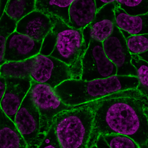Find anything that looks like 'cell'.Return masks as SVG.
<instances>
[{
	"label": "cell",
	"mask_w": 148,
	"mask_h": 148,
	"mask_svg": "<svg viewBox=\"0 0 148 148\" xmlns=\"http://www.w3.org/2000/svg\"><path fill=\"white\" fill-rule=\"evenodd\" d=\"M94 118L92 103L63 111L55 116L52 124L62 148H87Z\"/></svg>",
	"instance_id": "3957f363"
},
{
	"label": "cell",
	"mask_w": 148,
	"mask_h": 148,
	"mask_svg": "<svg viewBox=\"0 0 148 148\" xmlns=\"http://www.w3.org/2000/svg\"><path fill=\"white\" fill-rule=\"evenodd\" d=\"M73 1L36 0L35 10L49 16H57L68 25L69 22V8Z\"/></svg>",
	"instance_id": "e0dca14e"
},
{
	"label": "cell",
	"mask_w": 148,
	"mask_h": 148,
	"mask_svg": "<svg viewBox=\"0 0 148 148\" xmlns=\"http://www.w3.org/2000/svg\"><path fill=\"white\" fill-rule=\"evenodd\" d=\"M5 79L6 89L0 100V108L14 122L16 114L29 90L32 79L30 77Z\"/></svg>",
	"instance_id": "7c38bea8"
},
{
	"label": "cell",
	"mask_w": 148,
	"mask_h": 148,
	"mask_svg": "<svg viewBox=\"0 0 148 148\" xmlns=\"http://www.w3.org/2000/svg\"><path fill=\"white\" fill-rule=\"evenodd\" d=\"M0 99H2L6 89V83L5 78L0 77Z\"/></svg>",
	"instance_id": "4316f807"
},
{
	"label": "cell",
	"mask_w": 148,
	"mask_h": 148,
	"mask_svg": "<svg viewBox=\"0 0 148 148\" xmlns=\"http://www.w3.org/2000/svg\"><path fill=\"white\" fill-rule=\"evenodd\" d=\"M81 63V79L83 80L105 78L116 74V67L106 56L102 42L91 40Z\"/></svg>",
	"instance_id": "52a82bcc"
},
{
	"label": "cell",
	"mask_w": 148,
	"mask_h": 148,
	"mask_svg": "<svg viewBox=\"0 0 148 148\" xmlns=\"http://www.w3.org/2000/svg\"><path fill=\"white\" fill-rule=\"evenodd\" d=\"M97 12L95 0H73L69 8L68 25L83 30L93 21Z\"/></svg>",
	"instance_id": "5bb4252c"
},
{
	"label": "cell",
	"mask_w": 148,
	"mask_h": 148,
	"mask_svg": "<svg viewBox=\"0 0 148 148\" xmlns=\"http://www.w3.org/2000/svg\"><path fill=\"white\" fill-rule=\"evenodd\" d=\"M33 61L32 57L21 61L6 62L0 65V76L5 78L30 77Z\"/></svg>",
	"instance_id": "ac0fdd59"
},
{
	"label": "cell",
	"mask_w": 148,
	"mask_h": 148,
	"mask_svg": "<svg viewBox=\"0 0 148 148\" xmlns=\"http://www.w3.org/2000/svg\"><path fill=\"white\" fill-rule=\"evenodd\" d=\"M120 30L123 35L126 39L131 35L127 31L121 29H120Z\"/></svg>",
	"instance_id": "1f68e13d"
},
{
	"label": "cell",
	"mask_w": 148,
	"mask_h": 148,
	"mask_svg": "<svg viewBox=\"0 0 148 148\" xmlns=\"http://www.w3.org/2000/svg\"><path fill=\"white\" fill-rule=\"evenodd\" d=\"M36 0H8L5 12L11 18L18 22L35 10Z\"/></svg>",
	"instance_id": "d6986e66"
},
{
	"label": "cell",
	"mask_w": 148,
	"mask_h": 148,
	"mask_svg": "<svg viewBox=\"0 0 148 148\" xmlns=\"http://www.w3.org/2000/svg\"><path fill=\"white\" fill-rule=\"evenodd\" d=\"M53 23L51 32L56 41L50 56L71 67L81 63L86 51L82 30L71 27L60 18L49 16Z\"/></svg>",
	"instance_id": "277c9868"
},
{
	"label": "cell",
	"mask_w": 148,
	"mask_h": 148,
	"mask_svg": "<svg viewBox=\"0 0 148 148\" xmlns=\"http://www.w3.org/2000/svg\"><path fill=\"white\" fill-rule=\"evenodd\" d=\"M29 92L40 113L41 130L45 136L51 126L55 116L63 111L77 106H70L64 104L56 94L54 89L47 84L31 80Z\"/></svg>",
	"instance_id": "5b68a950"
},
{
	"label": "cell",
	"mask_w": 148,
	"mask_h": 148,
	"mask_svg": "<svg viewBox=\"0 0 148 148\" xmlns=\"http://www.w3.org/2000/svg\"><path fill=\"white\" fill-rule=\"evenodd\" d=\"M33 57L32 80L54 89L63 82L73 79L70 67L59 60L40 53Z\"/></svg>",
	"instance_id": "ba28073f"
},
{
	"label": "cell",
	"mask_w": 148,
	"mask_h": 148,
	"mask_svg": "<svg viewBox=\"0 0 148 148\" xmlns=\"http://www.w3.org/2000/svg\"><path fill=\"white\" fill-rule=\"evenodd\" d=\"M43 42L16 31L7 39L4 60L5 62L19 61L33 57L40 53Z\"/></svg>",
	"instance_id": "8fae6325"
},
{
	"label": "cell",
	"mask_w": 148,
	"mask_h": 148,
	"mask_svg": "<svg viewBox=\"0 0 148 148\" xmlns=\"http://www.w3.org/2000/svg\"><path fill=\"white\" fill-rule=\"evenodd\" d=\"M96 145L98 148H110L102 135H100L98 137Z\"/></svg>",
	"instance_id": "83f0119b"
},
{
	"label": "cell",
	"mask_w": 148,
	"mask_h": 148,
	"mask_svg": "<svg viewBox=\"0 0 148 148\" xmlns=\"http://www.w3.org/2000/svg\"><path fill=\"white\" fill-rule=\"evenodd\" d=\"M53 26L49 16L35 10L17 22L16 31L36 41H43Z\"/></svg>",
	"instance_id": "4fadbf2b"
},
{
	"label": "cell",
	"mask_w": 148,
	"mask_h": 148,
	"mask_svg": "<svg viewBox=\"0 0 148 148\" xmlns=\"http://www.w3.org/2000/svg\"><path fill=\"white\" fill-rule=\"evenodd\" d=\"M119 97H131L140 99L147 98L143 95L136 89L120 91L109 95L96 101Z\"/></svg>",
	"instance_id": "484cf974"
},
{
	"label": "cell",
	"mask_w": 148,
	"mask_h": 148,
	"mask_svg": "<svg viewBox=\"0 0 148 148\" xmlns=\"http://www.w3.org/2000/svg\"><path fill=\"white\" fill-rule=\"evenodd\" d=\"M102 136L110 148H140L134 140L125 135L112 134Z\"/></svg>",
	"instance_id": "603a6c76"
},
{
	"label": "cell",
	"mask_w": 148,
	"mask_h": 148,
	"mask_svg": "<svg viewBox=\"0 0 148 148\" xmlns=\"http://www.w3.org/2000/svg\"><path fill=\"white\" fill-rule=\"evenodd\" d=\"M119 7L128 14L137 16L148 14V0H116Z\"/></svg>",
	"instance_id": "7402d4cb"
},
{
	"label": "cell",
	"mask_w": 148,
	"mask_h": 148,
	"mask_svg": "<svg viewBox=\"0 0 148 148\" xmlns=\"http://www.w3.org/2000/svg\"><path fill=\"white\" fill-rule=\"evenodd\" d=\"M115 25L131 35L148 34V14L132 16L127 14L116 1L114 10Z\"/></svg>",
	"instance_id": "9a60e30c"
},
{
	"label": "cell",
	"mask_w": 148,
	"mask_h": 148,
	"mask_svg": "<svg viewBox=\"0 0 148 148\" xmlns=\"http://www.w3.org/2000/svg\"><path fill=\"white\" fill-rule=\"evenodd\" d=\"M102 44L106 56L116 67V75L137 76L136 69L131 63L132 54L126 39L115 25L112 34Z\"/></svg>",
	"instance_id": "9c48e42d"
},
{
	"label": "cell",
	"mask_w": 148,
	"mask_h": 148,
	"mask_svg": "<svg viewBox=\"0 0 148 148\" xmlns=\"http://www.w3.org/2000/svg\"><path fill=\"white\" fill-rule=\"evenodd\" d=\"M115 0H95L97 11L106 5L114 1Z\"/></svg>",
	"instance_id": "f1b7e54d"
},
{
	"label": "cell",
	"mask_w": 148,
	"mask_h": 148,
	"mask_svg": "<svg viewBox=\"0 0 148 148\" xmlns=\"http://www.w3.org/2000/svg\"><path fill=\"white\" fill-rule=\"evenodd\" d=\"M138 55L141 58L148 62V51Z\"/></svg>",
	"instance_id": "4dcf8cb0"
},
{
	"label": "cell",
	"mask_w": 148,
	"mask_h": 148,
	"mask_svg": "<svg viewBox=\"0 0 148 148\" xmlns=\"http://www.w3.org/2000/svg\"><path fill=\"white\" fill-rule=\"evenodd\" d=\"M14 123L28 148H38L45 136L42 132L39 112L29 91L17 111Z\"/></svg>",
	"instance_id": "8992f818"
},
{
	"label": "cell",
	"mask_w": 148,
	"mask_h": 148,
	"mask_svg": "<svg viewBox=\"0 0 148 148\" xmlns=\"http://www.w3.org/2000/svg\"><path fill=\"white\" fill-rule=\"evenodd\" d=\"M38 148H62L52 124Z\"/></svg>",
	"instance_id": "d4e9b609"
},
{
	"label": "cell",
	"mask_w": 148,
	"mask_h": 148,
	"mask_svg": "<svg viewBox=\"0 0 148 148\" xmlns=\"http://www.w3.org/2000/svg\"><path fill=\"white\" fill-rule=\"evenodd\" d=\"M8 0H0V17L5 12V9Z\"/></svg>",
	"instance_id": "f546056e"
},
{
	"label": "cell",
	"mask_w": 148,
	"mask_h": 148,
	"mask_svg": "<svg viewBox=\"0 0 148 148\" xmlns=\"http://www.w3.org/2000/svg\"><path fill=\"white\" fill-rule=\"evenodd\" d=\"M17 22L4 12L0 18V65L5 62L3 58L6 41L8 38L16 31Z\"/></svg>",
	"instance_id": "44dd1931"
},
{
	"label": "cell",
	"mask_w": 148,
	"mask_h": 148,
	"mask_svg": "<svg viewBox=\"0 0 148 148\" xmlns=\"http://www.w3.org/2000/svg\"><path fill=\"white\" fill-rule=\"evenodd\" d=\"M131 63L136 68L139 82L136 89L148 99V62L138 55L132 54Z\"/></svg>",
	"instance_id": "ffe728a7"
},
{
	"label": "cell",
	"mask_w": 148,
	"mask_h": 148,
	"mask_svg": "<svg viewBox=\"0 0 148 148\" xmlns=\"http://www.w3.org/2000/svg\"><path fill=\"white\" fill-rule=\"evenodd\" d=\"M116 0L97 11L93 21L82 30L86 50L91 40L103 42L112 34L115 25Z\"/></svg>",
	"instance_id": "30bf717a"
},
{
	"label": "cell",
	"mask_w": 148,
	"mask_h": 148,
	"mask_svg": "<svg viewBox=\"0 0 148 148\" xmlns=\"http://www.w3.org/2000/svg\"><path fill=\"white\" fill-rule=\"evenodd\" d=\"M144 112L147 119L148 121V107L146 108L144 110Z\"/></svg>",
	"instance_id": "836d02e7"
},
{
	"label": "cell",
	"mask_w": 148,
	"mask_h": 148,
	"mask_svg": "<svg viewBox=\"0 0 148 148\" xmlns=\"http://www.w3.org/2000/svg\"><path fill=\"white\" fill-rule=\"evenodd\" d=\"M86 148H98L97 147V145H94L93 146H92L91 147H88Z\"/></svg>",
	"instance_id": "e575fe53"
},
{
	"label": "cell",
	"mask_w": 148,
	"mask_h": 148,
	"mask_svg": "<svg viewBox=\"0 0 148 148\" xmlns=\"http://www.w3.org/2000/svg\"><path fill=\"white\" fill-rule=\"evenodd\" d=\"M91 102L94 118L88 146L95 145L100 135H125L139 145L148 140V121L144 112L147 98L119 97Z\"/></svg>",
	"instance_id": "6da1fadb"
},
{
	"label": "cell",
	"mask_w": 148,
	"mask_h": 148,
	"mask_svg": "<svg viewBox=\"0 0 148 148\" xmlns=\"http://www.w3.org/2000/svg\"><path fill=\"white\" fill-rule=\"evenodd\" d=\"M0 111V148H28L14 122Z\"/></svg>",
	"instance_id": "2e32d148"
},
{
	"label": "cell",
	"mask_w": 148,
	"mask_h": 148,
	"mask_svg": "<svg viewBox=\"0 0 148 148\" xmlns=\"http://www.w3.org/2000/svg\"><path fill=\"white\" fill-rule=\"evenodd\" d=\"M126 40L131 54L138 55L148 51V34L131 35Z\"/></svg>",
	"instance_id": "cb8c5ba5"
},
{
	"label": "cell",
	"mask_w": 148,
	"mask_h": 148,
	"mask_svg": "<svg viewBox=\"0 0 148 148\" xmlns=\"http://www.w3.org/2000/svg\"><path fill=\"white\" fill-rule=\"evenodd\" d=\"M138 83L137 77L116 75L89 81L69 79L61 83L54 90L64 104L76 106L120 91L136 89Z\"/></svg>",
	"instance_id": "7a4b0ae2"
},
{
	"label": "cell",
	"mask_w": 148,
	"mask_h": 148,
	"mask_svg": "<svg viewBox=\"0 0 148 148\" xmlns=\"http://www.w3.org/2000/svg\"><path fill=\"white\" fill-rule=\"evenodd\" d=\"M140 148H148V140L144 143L139 145Z\"/></svg>",
	"instance_id": "d6a6232c"
}]
</instances>
